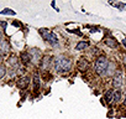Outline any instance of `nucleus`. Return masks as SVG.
Instances as JSON below:
<instances>
[{"label": "nucleus", "mask_w": 126, "mask_h": 119, "mask_svg": "<svg viewBox=\"0 0 126 119\" xmlns=\"http://www.w3.org/2000/svg\"><path fill=\"white\" fill-rule=\"evenodd\" d=\"M54 67H56L57 72H59V73L69 72L72 68V60L68 57H64V56H59V57H57L56 62H54Z\"/></svg>", "instance_id": "1"}, {"label": "nucleus", "mask_w": 126, "mask_h": 119, "mask_svg": "<svg viewBox=\"0 0 126 119\" xmlns=\"http://www.w3.org/2000/svg\"><path fill=\"white\" fill-rule=\"evenodd\" d=\"M108 67H109V61L105 57H99L95 61V71L100 76L108 75Z\"/></svg>", "instance_id": "2"}, {"label": "nucleus", "mask_w": 126, "mask_h": 119, "mask_svg": "<svg viewBox=\"0 0 126 119\" xmlns=\"http://www.w3.org/2000/svg\"><path fill=\"white\" fill-rule=\"evenodd\" d=\"M40 34L43 36V39H46L47 41H49V42H52V43H57V37H56V35L53 34V32H51L48 29H41L40 30Z\"/></svg>", "instance_id": "3"}, {"label": "nucleus", "mask_w": 126, "mask_h": 119, "mask_svg": "<svg viewBox=\"0 0 126 119\" xmlns=\"http://www.w3.org/2000/svg\"><path fill=\"white\" fill-rule=\"evenodd\" d=\"M105 43H106L109 47H111V48H116V47L119 46L117 41H116L115 39H112V37H109V39H106V40H105Z\"/></svg>", "instance_id": "4"}, {"label": "nucleus", "mask_w": 126, "mask_h": 119, "mask_svg": "<svg viewBox=\"0 0 126 119\" xmlns=\"http://www.w3.org/2000/svg\"><path fill=\"white\" fill-rule=\"evenodd\" d=\"M77 66H78V70L83 71V70H85L88 67V61H87V60H84V58H80V60H78Z\"/></svg>", "instance_id": "5"}, {"label": "nucleus", "mask_w": 126, "mask_h": 119, "mask_svg": "<svg viewBox=\"0 0 126 119\" xmlns=\"http://www.w3.org/2000/svg\"><path fill=\"white\" fill-rule=\"evenodd\" d=\"M49 62H51V57H49V56H46V57H43V60H42V63H41V67H42V70H46V68L48 67Z\"/></svg>", "instance_id": "6"}, {"label": "nucleus", "mask_w": 126, "mask_h": 119, "mask_svg": "<svg viewBox=\"0 0 126 119\" xmlns=\"http://www.w3.org/2000/svg\"><path fill=\"white\" fill-rule=\"evenodd\" d=\"M29 81H30V78H29V77H25V78H22V79L19 82V86H20L21 88H26L27 84H29Z\"/></svg>", "instance_id": "7"}, {"label": "nucleus", "mask_w": 126, "mask_h": 119, "mask_svg": "<svg viewBox=\"0 0 126 119\" xmlns=\"http://www.w3.org/2000/svg\"><path fill=\"white\" fill-rule=\"evenodd\" d=\"M112 86H114L115 88H119V87H121V86H122V79H121L120 77H116V78L112 81Z\"/></svg>", "instance_id": "8"}, {"label": "nucleus", "mask_w": 126, "mask_h": 119, "mask_svg": "<svg viewBox=\"0 0 126 119\" xmlns=\"http://www.w3.org/2000/svg\"><path fill=\"white\" fill-rule=\"evenodd\" d=\"M38 88H40V78H38L37 76H35V77H33V91L37 92Z\"/></svg>", "instance_id": "9"}, {"label": "nucleus", "mask_w": 126, "mask_h": 119, "mask_svg": "<svg viewBox=\"0 0 126 119\" xmlns=\"http://www.w3.org/2000/svg\"><path fill=\"white\" fill-rule=\"evenodd\" d=\"M120 98H121V91L117 89V91H115V92L112 93V99H114L115 102H119Z\"/></svg>", "instance_id": "10"}, {"label": "nucleus", "mask_w": 126, "mask_h": 119, "mask_svg": "<svg viewBox=\"0 0 126 119\" xmlns=\"http://www.w3.org/2000/svg\"><path fill=\"white\" fill-rule=\"evenodd\" d=\"M21 58H22V62H24L25 65L30 63L31 57H30V55H29V53H22V55H21Z\"/></svg>", "instance_id": "11"}, {"label": "nucleus", "mask_w": 126, "mask_h": 119, "mask_svg": "<svg viewBox=\"0 0 126 119\" xmlns=\"http://www.w3.org/2000/svg\"><path fill=\"white\" fill-rule=\"evenodd\" d=\"M105 99H106V103H110V100L112 99V89H109L105 93Z\"/></svg>", "instance_id": "12"}, {"label": "nucleus", "mask_w": 126, "mask_h": 119, "mask_svg": "<svg viewBox=\"0 0 126 119\" xmlns=\"http://www.w3.org/2000/svg\"><path fill=\"white\" fill-rule=\"evenodd\" d=\"M88 45H89L88 42H79V43L77 45V47H76V48H77L78 51H80V50H84L85 47H88Z\"/></svg>", "instance_id": "13"}, {"label": "nucleus", "mask_w": 126, "mask_h": 119, "mask_svg": "<svg viewBox=\"0 0 126 119\" xmlns=\"http://www.w3.org/2000/svg\"><path fill=\"white\" fill-rule=\"evenodd\" d=\"M5 73H6V68L3 65H0V78H3Z\"/></svg>", "instance_id": "14"}, {"label": "nucleus", "mask_w": 126, "mask_h": 119, "mask_svg": "<svg viewBox=\"0 0 126 119\" xmlns=\"http://www.w3.org/2000/svg\"><path fill=\"white\" fill-rule=\"evenodd\" d=\"M0 14H9V15H14L15 13H14L13 10H10V9H4L3 11H0Z\"/></svg>", "instance_id": "15"}, {"label": "nucleus", "mask_w": 126, "mask_h": 119, "mask_svg": "<svg viewBox=\"0 0 126 119\" xmlns=\"http://www.w3.org/2000/svg\"><path fill=\"white\" fill-rule=\"evenodd\" d=\"M1 42H3V34L0 31V45H1Z\"/></svg>", "instance_id": "16"}, {"label": "nucleus", "mask_w": 126, "mask_h": 119, "mask_svg": "<svg viewBox=\"0 0 126 119\" xmlns=\"http://www.w3.org/2000/svg\"><path fill=\"white\" fill-rule=\"evenodd\" d=\"M124 63H125V66H126V55H125V57H124Z\"/></svg>", "instance_id": "17"}, {"label": "nucleus", "mask_w": 126, "mask_h": 119, "mask_svg": "<svg viewBox=\"0 0 126 119\" xmlns=\"http://www.w3.org/2000/svg\"><path fill=\"white\" fill-rule=\"evenodd\" d=\"M1 60H3V56H1V55H0V62H1Z\"/></svg>", "instance_id": "18"}, {"label": "nucleus", "mask_w": 126, "mask_h": 119, "mask_svg": "<svg viewBox=\"0 0 126 119\" xmlns=\"http://www.w3.org/2000/svg\"><path fill=\"white\" fill-rule=\"evenodd\" d=\"M124 103H125V105H126V96H125V100H124Z\"/></svg>", "instance_id": "19"}]
</instances>
